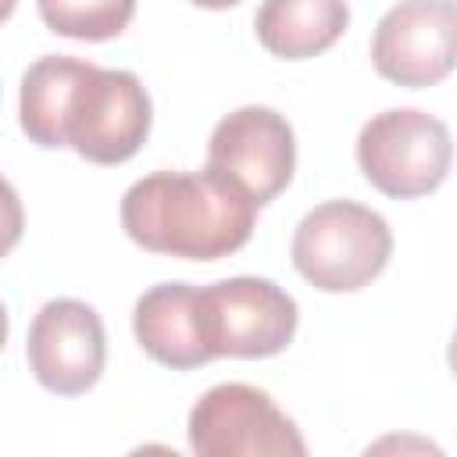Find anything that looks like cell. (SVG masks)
<instances>
[{"label":"cell","instance_id":"30bf717a","mask_svg":"<svg viewBox=\"0 0 457 457\" xmlns=\"http://www.w3.org/2000/svg\"><path fill=\"white\" fill-rule=\"evenodd\" d=\"M132 332H136V343L164 368L189 371L214 361L200 286L161 282L146 289L136 300Z\"/></svg>","mask_w":457,"mask_h":457},{"label":"cell","instance_id":"277c9868","mask_svg":"<svg viewBox=\"0 0 457 457\" xmlns=\"http://www.w3.org/2000/svg\"><path fill=\"white\" fill-rule=\"evenodd\" d=\"M450 161V129L414 107L382 111L357 136V164L364 179L393 200H414L439 189Z\"/></svg>","mask_w":457,"mask_h":457},{"label":"cell","instance_id":"5bb4252c","mask_svg":"<svg viewBox=\"0 0 457 457\" xmlns=\"http://www.w3.org/2000/svg\"><path fill=\"white\" fill-rule=\"evenodd\" d=\"M446 361H450V371H453V378H457V332H453V339H450V350H446Z\"/></svg>","mask_w":457,"mask_h":457},{"label":"cell","instance_id":"52a82bcc","mask_svg":"<svg viewBox=\"0 0 457 457\" xmlns=\"http://www.w3.org/2000/svg\"><path fill=\"white\" fill-rule=\"evenodd\" d=\"M371 64L403 89L443 82L457 68V0H400L371 36Z\"/></svg>","mask_w":457,"mask_h":457},{"label":"cell","instance_id":"4fadbf2b","mask_svg":"<svg viewBox=\"0 0 457 457\" xmlns=\"http://www.w3.org/2000/svg\"><path fill=\"white\" fill-rule=\"evenodd\" d=\"M196 7H207V11H225V7H236L239 0H189Z\"/></svg>","mask_w":457,"mask_h":457},{"label":"cell","instance_id":"3957f363","mask_svg":"<svg viewBox=\"0 0 457 457\" xmlns=\"http://www.w3.org/2000/svg\"><path fill=\"white\" fill-rule=\"evenodd\" d=\"M293 268L325 293H353L382 275L393 253L386 218L353 200H325L293 232Z\"/></svg>","mask_w":457,"mask_h":457},{"label":"cell","instance_id":"ba28073f","mask_svg":"<svg viewBox=\"0 0 457 457\" xmlns=\"http://www.w3.org/2000/svg\"><path fill=\"white\" fill-rule=\"evenodd\" d=\"M207 168L236 182L257 207L275 200L296 168V139L289 121L257 104L225 114L211 132Z\"/></svg>","mask_w":457,"mask_h":457},{"label":"cell","instance_id":"8fae6325","mask_svg":"<svg viewBox=\"0 0 457 457\" xmlns=\"http://www.w3.org/2000/svg\"><path fill=\"white\" fill-rule=\"evenodd\" d=\"M350 25L346 0H264L253 18L257 43L282 61H307L336 46Z\"/></svg>","mask_w":457,"mask_h":457},{"label":"cell","instance_id":"7a4b0ae2","mask_svg":"<svg viewBox=\"0 0 457 457\" xmlns=\"http://www.w3.org/2000/svg\"><path fill=\"white\" fill-rule=\"evenodd\" d=\"M257 204L225 175L154 171L132 182L121 196L125 236L150 250L182 261H218L246 246Z\"/></svg>","mask_w":457,"mask_h":457},{"label":"cell","instance_id":"8992f818","mask_svg":"<svg viewBox=\"0 0 457 457\" xmlns=\"http://www.w3.org/2000/svg\"><path fill=\"white\" fill-rule=\"evenodd\" d=\"M214 357H275L293 343L296 300L271 278L236 275L200 289Z\"/></svg>","mask_w":457,"mask_h":457},{"label":"cell","instance_id":"7c38bea8","mask_svg":"<svg viewBox=\"0 0 457 457\" xmlns=\"http://www.w3.org/2000/svg\"><path fill=\"white\" fill-rule=\"evenodd\" d=\"M50 32L68 39H114L136 14V0H36Z\"/></svg>","mask_w":457,"mask_h":457},{"label":"cell","instance_id":"6da1fadb","mask_svg":"<svg viewBox=\"0 0 457 457\" xmlns=\"http://www.w3.org/2000/svg\"><path fill=\"white\" fill-rule=\"evenodd\" d=\"M150 118V96L125 68L46 54L21 75L18 121L36 146H71L93 164H121L146 143Z\"/></svg>","mask_w":457,"mask_h":457},{"label":"cell","instance_id":"9c48e42d","mask_svg":"<svg viewBox=\"0 0 457 457\" xmlns=\"http://www.w3.org/2000/svg\"><path fill=\"white\" fill-rule=\"evenodd\" d=\"M25 357L36 382L57 396H79L93 389L107 361L100 314L71 296L43 303L29 325Z\"/></svg>","mask_w":457,"mask_h":457},{"label":"cell","instance_id":"5b68a950","mask_svg":"<svg viewBox=\"0 0 457 457\" xmlns=\"http://www.w3.org/2000/svg\"><path fill=\"white\" fill-rule=\"evenodd\" d=\"M189 446L200 457H303L307 443L275 400L246 382L211 386L189 411Z\"/></svg>","mask_w":457,"mask_h":457}]
</instances>
